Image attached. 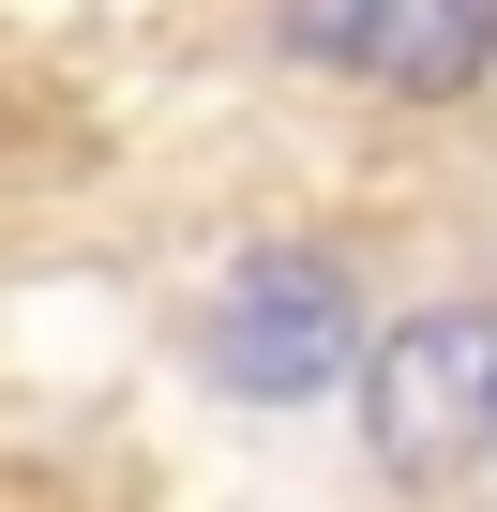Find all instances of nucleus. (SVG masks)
I'll list each match as a JSON object with an SVG mask.
<instances>
[{
  "instance_id": "f257e3e1",
  "label": "nucleus",
  "mask_w": 497,
  "mask_h": 512,
  "mask_svg": "<svg viewBox=\"0 0 497 512\" xmlns=\"http://www.w3.org/2000/svg\"><path fill=\"white\" fill-rule=\"evenodd\" d=\"M362 302H347V256L317 241H257L196 287V377L241 392V407H317V392H362Z\"/></svg>"
},
{
  "instance_id": "f03ea898",
  "label": "nucleus",
  "mask_w": 497,
  "mask_h": 512,
  "mask_svg": "<svg viewBox=\"0 0 497 512\" xmlns=\"http://www.w3.org/2000/svg\"><path fill=\"white\" fill-rule=\"evenodd\" d=\"M362 452H377V482H452L467 452H497V302H422L377 332Z\"/></svg>"
},
{
  "instance_id": "7ed1b4c3",
  "label": "nucleus",
  "mask_w": 497,
  "mask_h": 512,
  "mask_svg": "<svg viewBox=\"0 0 497 512\" xmlns=\"http://www.w3.org/2000/svg\"><path fill=\"white\" fill-rule=\"evenodd\" d=\"M287 61L317 76H377L407 106H452L497 76V16L482 0H362V16H287Z\"/></svg>"
}]
</instances>
